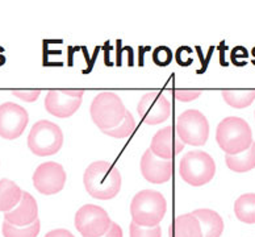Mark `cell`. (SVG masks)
Instances as JSON below:
<instances>
[{"label":"cell","mask_w":255,"mask_h":237,"mask_svg":"<svg viewBox=\"0 0 255 237\" xmlns=\"http://www.w3.org/2000/svg\"><path fill=\"white\" fill-rule=\"evenodd\" d=\"M134 117H133V115L129 111H127L125 119L120 125H117V127L112 128V129H106V131H103V133H106L107 136H111L113 139H125V137H129L134 132Z\"/></svg>","instance_id":"cell-23"},{"label":"cell","mask_w":255,"mask_h":237,"mask_svg":"<svg viewBox=\"0 0 255 237\" xmlns=\"http://www.w3.org/2000/svg\"><path fill=\"white\" fill-rule=\"evenodd\" d=\"M193 216H196L200 223L203 237H220L224 231L223 218L213 210L200 208L192 212Z\"/></svg>","instance_id":"cell-17"},{"label":"cell","mask_w":255,"mask_h":237,"mask_svg":"<svg viewBox=\"0 0 255 237\" xmlns=\"http://www.w3.org/2000/svg\"><path fill=\"white\" fill-rule=\"evenodd\" d=\"M12 94L20 98L21 100H25L28 103L36 102L38 96H40L41 91L40 90H13Z\"/></svg>","instance_id":"cell-26"},{"label":"cell","mask_w":255,"mask_h":237,"mask_svg":"<svg viewBox=\"0 0 255 237\" xmlns=\"http://www.w3.org/2000/svg\"><path fill=\"white\" fill-rule=\"evenodd\" d=\"M66 183V172L62 165L57 162H45L36 169L33 174V185L38 193L53 195L62 191Z\"/></svg>","instance_id":"cell-11"},{"label":"cell","mask_w":255,"mask_h":237,"mask_svg":"<svg viewBox=\"0 0 255 237\" xmlns=\"http://www.w3.org/2000/svg\"><path fill=\"white\" fill-rule=\"evenodd\" d=\"M172 53L170 50V47L167 46H158L155 50L153 51V61L155 65L158 66H167L171 62Z\"/></svg>","instance_id":"cell-25"},{"label":"cell","mask_w":255,"mask_h":237,"mask_svg":"<svg viewBox=\"0 0 255 237\" xmlns=\"http://www.w3.org/2000/svg\"><path fill=\"white\" fill-rule=\"evenodd\" d=\"M179 173L183 181L191 186H203L211 182L216 174L215 160L203 150H193L183 156L179 164Z\"/></svg>","instance_id":"cell-5"},{"label":"cell","mask_w":255,"mask_h":237,"mask_svg":"<svg viewBox=\"0 0 255 237\" xmlns=\"http://www.w3.org/2000/svg\"><path fill=\"white\" fill-rule=\"evenodd\" d=\"M40 220L26 227H16L9 224L8 222L3 223V235L4 237H37L40 234Z\"/></svg>","instance_id":"cell-22"},{"label":"cell","mask_w":255,"mask_h":237,"mask_svg":"<svg viewBox=\"0 0 255 237\" xmlns=\"http://www.w3.org/2000/svg\"><path fill=\"white\" fill-rule=\"evenodd\" d=\"M234 212L237 219L248 224H255V194H245L236 201Z\"/></svg>","instance_id":"cell-20"},{"label":"cell","mask_w":255,"mask_h":237,"mask_svg":"<svg viewBox=\"0 0 255 237\" xmlns=\"http://www.w3.org/2000/svg\"><path fill=\"white\" fill-rule=\"evenodd\" d=\"M22 197L21 189L9 179L0 181V211L8 212L20 203Z\"/></svg>","instance_id":"cell-18"},{"label":"cell","mask_w":255,"mask_h":237,"mask_svg":"<svg viewBox=\"0 0 255 237\" xmlns=\"http://www.w3.org/2000/svg\"><path fill=\"white\" fill-rule=\"evenodd\" d=\"M83 183L92 198L110 201L120 191L121 174L108 161H96L86 169Z\"/></svg>","instance_id":"cell-1"},{"label":"cell","mask_w":255,"mask_h":237,"mask_svg":"<svg viewBox=\"0 0 255 237\" xmlns=\"http://www.w3.org/2000/svg\"><path fill=\"white\" fill-rule=\"evenodd\" d=\"M223 98L233 108H246L255 100V90H250V91L225 90L223 91Z\"/></svg>","instance_id":"cell-21"},{"label":"cell","mask_w":255,"mask_h":237,"mask_svg":"<svg viewBox=\"0 0 255 237\" xmlns=\"http://www.w3.org/2000/svg\"><path fill=\"white\" fill-rule=\"evenodd\" d=\"M216 140L226 154L242 153L254 142L250 125L244 119L236 116L226 117L217 125Z\"/></svg>","instance_id":"cell-3"},{"label":"cell","mask_w":255,"mask_h":237,"mask_svg":"<svg viewBox=\"0 0 255 237\" xmlns=\"http://www.w3.org/2000/svg\"><path fill=\"white\" fill-rule=\"evenodd\" d=\"M167 210L166 199L154 190H142L134 195L130 205L133 223L141 227H157Z\"/></svg>","instance_id":"cell-2"},{"label":"cell","mask_w":255,"mask_h":237,"mask_svg":"<svg viewBox=\"0 0 255 237\" xmlns=\"http://www.w3.org/2000/svg\"><path fill=\"white\" fill-rule=\"evenodd\" d=\"M29 120L25 108L16 103L7 102L0 106V136L15 140L22 135Z\"/></svg>","instance_id":"cell-10"},{"label":"cell","mask_w":255,"mask_h":237,"mask_svg":"<svg viewBox=\"0 0 255 237\" xmlns=\"http://www.w3.org/2000/svg\"><path fill=\"white\" fill-rule=\"evenodd\" d=\"M63 145L62 129L49 120H40L33 125L28 136V146L30 152L40 156H53Z\"/></svg>","instance_id":"cell-6"},{"label":"cell","mask_w":255,"mask_h":237,"mask_svg":"<svg viewBox=\"0 0 255 237\" xmlns=\"http://www.w3.org/2000/svg\"><path fill=\"white\" fill-rule=\"evenodd\" d=\"M102 237H123V230L117 223L112 222L110 230L107 231V234L103 235Z\"/></svg>","instance_id":"cell-28"},{"label":"cell","mask_w":255,"mask_h":237,"mask_svg":"<svg viewBox=\"0 0 255 237\" xmlns=\"http://www.w3.org/2000/svg\"><path fill=\"white\" fill-rule=\"evenodd\" d=\"M184 149V144L178 137L174 127H164L154 135L150 150L162 160H171Z\"/></svg>","instance_id":"cell-14"},{"label":"cell","mask_w":255,"mask_h":237,"mask_svg":"<svg viewBox=\"0 0 255 237\" xmlns=\"http://www.w3.org/2000/svg\"><path fill=\"white\" fill-rule=\"evenodd\" d=\"M75 227L83 237H102L110 230L112 220L106 210L95 205H86L75 214Z\"/></svg>","instance_id":"cell-8"},{"label":"cell","mask_w":255,"mask_h":237,"mask_svg":"<svg viewBox=\"0 0 255 237\" xmlns=\"http://www.w3.org/2000/svg\"><path fill=\"white\" fill-rule=\"evenodd\" d=\"M201 92L199 90H175L174 96L182 102H192L200 96Z\"/></svg>","instance_id":"cell-27"},{"label":"cell","mask_w":255,"mask_h":237,"mask_svg":"<svg viewBox=\"0 0 255 237\" xmlns=\"http://www.w3.org/2000/svg\"><path fill=\"white\" fill-rule=\"evenodd\" d=\"M83 90H53L45 98V108L57 117H70L79 110Z\"/></svg>","instance_id":"cell-9"},{"label":"cell","mask_w":255,"mask_h":237,"mask_svg":"<svg viewBox=\"0 0 255 237\" xmlns=\"http://www.w3.org/2000/svg\"><path fill=\"white\" fill-rule=\"evenodd\" d=\"M170 237H203L200 223L192 214H184L172 220Z\"/></svg>","instance_id":"cell-16"},{"label":"cell","mask_w":255,"mask_h":237,"mask_svg":"<svg viewBox=\"0 0 255 237\" xmlns=\"http://www.w3.org/2000/svg\"><path fill=\"white\" fill-rule=\"evenodd\" d=\"M141 173L147 182L154 185L167 182L172 175V161L162 160L147 149L141 158Z\"/></svg>","instance_id":"cell-13"},{"label":"cell","mask_w":255,"mask_h":237,"mask_svg":"<svg viewBox=\"0 0 255 237\" xmlns=\"http://www.w3.org/2000/svg\"><path fill=\"white\" fill-rule=\"evenodd\" d=\"M4 220L12 226L26 227L38 220V207L36 199L29 193H22L21 201L13 210L4 214Z\"/></svg>","instance_id":"cell-15"},{"label":"cell","mask_w":255,"mask_h":237,"mask_svg":"<svg viewBox=\"0 0 255 237\" xmlns=\"http://www.w3.org/2000/svg\"><path fill=\"white\" fill-rule=\"evenodd\" d=\"M45 237H75L70 231L67 230H54L50 231L49 234H46Z\"/></svg>","instance_id":"cell-29"},{"label":"cell","mask_w":255,"mask_h":237,"mask_svg":"<svg viewBox=\"0 0 255 237\" xmlns=\"http://www.w3.org/2000/svg\"><path fill=\"white\" fill-rule=\"evenodd\" d=\"M225 162L230 170L237 173H245L255 168V142L248 150L240 154H226Z\"/></svg>","instance_id":"cell-19"},{"label":"cell","mask_w":255,"mask_h":237,"mask_svg":"<svg viewBox=\"0 0 255 237\" xmlns=\"http://www.w3.org/2000/svg\"><path fill=\"white\" fill-rule=\"evenodd\" d=\"M175 132L183 144L203 146L209 136V124L200 111L187 110L176 117Z\"/></svg>","instance_id":"cell-7"},{"label":"cell","mask_w":255,"mask_h":237,"mask_svg":"<svg viewBox=\"0 0 255 237\" xmlns=\"http://www.w3.org/2000/svg\"><path fill=\"white\" fill-rule=\"evenodd\" d=\"M137 111L146 124L157 125L167 120L171 113V104L164 95L147 92L139 100Z\"/></svg>","instance_id":"cell-12"},{"label":"cell","mask_w":255,"mask_h":237,"mask_svg":"<svg viewBox=\"0 0 255 237\" xmlns=\"http://www.w3.org/2000/svg\"><path fill=\"white\" fill-rule=\"evenodd\" d=\"M90 112H91L92 121L102 131H106L123 123L127 115V108L117 94L102 92L94 98Z\"/></svg>","instance_id":"cell-4"},{"label":"cell","mask_w":255,"mask_h":237,"mask_svg":"<svg viewBox=\"0 0 255 237\" xmlns=\"http://www.w3.org/2000/svg\"><path fill=\"white\" fill-rule=\"evenodd\" d=\"M130 237H162V230L160 227H141L135 223H130Z\"/></svg>","instance_id":"cell-24"}]
</instances>
